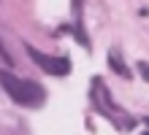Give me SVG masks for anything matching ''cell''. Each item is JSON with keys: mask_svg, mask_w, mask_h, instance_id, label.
Masks as SVG:
<instances>
[{"mask_svg": "<svg viewBox=\"0 0 149 135\" xmlns=\"http://www.w3.org/2000/svg\"><path fill=\"white\" fill-rule=\"evenodd\" d=\"M0 87H3L8 92V97H11L14 103H19V105H38L43 100V89L36 81H24L16 73H11V70H0Z\"/></svg>", "mask_w": 149, "mask_h": 135, "instance_id": "1", "label": "cell"}, {"mask_svg": "<svg viewBox=\"0 0 149 135\" xmlns=\"http://www.w3.org/2000/svg\"><path fill=\"white\" fill-rule=\"evenodd\" d=\"M138 70H141V76L149 81V65H146V62H138Z\"/></svg>", "mask_w": 149, "mask_h": 135, "instance_id": "5", "label": "cell"}, {"mask_svg": "<svg viewBox=\"0 0 149 135\" xmlns=\"http://www.w3.org/2000/svg\"><path fill=\"white\" fill-rule=\"evenodd\" d=\"M24 49H27L30 60L36 62L41 70H46V73H52V76H68V73H71V62H68V60L52 57V54H43V51H38V49H33L30 43H27Z\"/></svg>", "mask_w": 149, "mask_h": 135, "instance_id": "2", "label": "cell"}, {"mask_svg": "<svg viewBox=\"0 0 149 135\" xmlns=\"http://www.w3.org/2000/svg\"><path fill=\"white\" fill-rule=\"evenodd\" d=\"M0 60H3L6 65H11V54H8V49L3 46V41H0Z\"/></svg>", "mask_w": 149, "mask_h": 135, "instance_id": "4", "label": "cell"}, {"mask_svg": "<svg viewBox=\"0 0 149 135\" xmlns=\"http://www.w3.org/2000/svg\"><path fill=\"white\" fill-rule=\"evenodd\" d=\"M109 65L114 68V73H119V76L130 78V70H127V65H125V62H119V57H117V54H109Z\"/></svg>", "mask_w": 149, "mask_h": 135, "instance_id": "3", "label": "cell"}]
</instances>
